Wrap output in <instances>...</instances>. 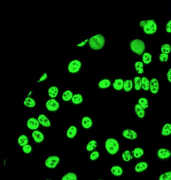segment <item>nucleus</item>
<instances>
[{"instance_id": "33", "label": "nucleus", "mask_w": 171, "mask_h": 180, "mask_svg": "<svg viewBox=\"0 0 171 180\" xmlns=\"http://www.w3.org/2000/svg\"><path fill=\"white\" fill-rule=\"evenodd\" d=\"M138 104L144 108V109H146L149 107V102L146 98L144 97H141L138 100Z\"/></svg>"}, {"instance_id": "47", "label": "nucleus", "mask_w": 171, "mask_h": 180, "mask_svg": "<svg viewBox=\"0 0 171 180\" xmlns=\"http://www.w3.org/2000/svg\"><path fill=\"white\" fill-rule=\"evenodd\" d=\"M98 180H104L99 179Z\"/></svg>"}, {"instance_id": "30", "label": "nucleus", "mask_w": 171, "mask_h": 180, "mask_svg": "<svg viewBox=\"0 0 171 180\" xmlns=\"http://www.w3.org/2000/svg\"><path fill=\"white\" fill-rule=\"evenodd\" d=\"M97 146V143L96 140H91L86 145V150L88 151H92L96 148Z\"/></svg>"}, {"instance_id": "42", "label": "nucleus", "mask_w": 171, "mask_h": 180, "mask_svg": "<svg viewBox=\"0 0 171 180\" xmlns=\"http://www.w3.org/2000/svg\"><path fill=\"white\" fill-rule=\"evenodd\" d=\"M166 30L168 33H171V20L169 21L166 24Z\"/></svg>"}, {"instance_id": "7", "label": "nucleus", "mask_w": 171, "mask_h": 180, "mask_svg": "<svg viewBox=\"0 0 171 180\" xmlns=\"http://www.w3.org/2000/svg\"><path fill=\"white\" fill-rule=\"evenodd\" d=\"M46 107L49 111L55 112L59 109L60 105L58 102L55 99H51L47 102Z\"/></svg>"}, {"instance_id": "22", "label": "nucleus", "mask_w": 171, "mask_h": 180, "mask_svg": "<svg viewBox=\"0 0 171 180\" xmlns=\"http://www.w3.org/2000/svg\"><path fill=\"white\" fill-rule=\"evenodd\" d=\"M111 85V82L107 79H104L101 80L99 82L98 87L101 89H105L109 87Z\"/></svg>"}, {"instance_id": "15", "label": "nucleus", "mask_w": 171, "mask_h": 180, "mask_svg": "<svg viewBox=\"0 0 171 180\" xmlns=\"http://www.w3.org/2000/svg\"><path fill=\"white\" fill-rule=\"evenodd\" d=\"M135 111L136 115L140 119L144 118L145 116V112L144 108H143L139 104H137L135 106Z\"/></svg>"}, {"instance_id": "23", "label": "nucleus", "mask_w": 171, "mask_h": 180, "mask_svg": "<svg viewBox=\"0 0 171 180\" xmlns=\"http://www.w3.org/2000/svg\"><path fill=\"white\" fill-rule=\"evenodd\" d=\"M133 86V82L132 80H127L124 82L123 89L125 92H129L132 90Z\"/></svg>"}, {"instance_id": "18", "label": "nucleus", "mask_w": 171, "mask_h": 180, "mask_svg": "<svg viewBox=\"0 0 171 180\" xmlns=\"http://www.w3.org/2000/svg\"><path fill=\"white\" fill-rule=\"evenodd\" d=\"M124 81L120 79L115 80L113 83V87L115 90H122L124 87Z\"/></svg>"}, {"instance_id": "16", "label": "nucleus", "mask_w": 171, "mask_h": 180, "mask_svg": "<svg viewBox=\"0 0 171 180\" xmlns=\"http://www.w3.org/2000/svg\"><path fill=\"white\" fill-rule=\"evenodd\" d=\"M162 135L164 136H169L171 134V124L166 123L162 127L161 131Z\"/></svg>"}, {"instance_id": "32", "label": "nucleus", "mask_w": 171, "mask_h": 180, "mask_svg": "<svg viewBox=\"0 0 171 180\" xmlns=\"http://www.w3.org/2000/svg\"><path fill=\"white\" fill-rule=\"evenodd\" d=\"M18 144L21 146H24L27 145L28 142L27 136L25 135H21L19 136L18 139Z\"/></svg>"}, {"instance_id": "41", "label": "nucleus", "mask_w": 171, "mask_h": 180, "mask_svg": "<svg viewBox=\"0 0 171 180\" xmlns=\"http://www.w3.org/2000/svg\"><path fill=\"white\" fill-rule=\"evenodd\" d=\"M23 150L25 153L27 154L29 153L31 151V147L29 145H26L23 146Z\"/></svg>"}, {"instance_id": "40", "label": "nucleus", "mask_w": 171, "mask_h": 180, "mask_svg": "<svg viewBox=\"0 0 171 180\" xmlns=\"http://www.w3.org/2000/svg\"><path fill=\"white\" fill-rule=\"evenodd\" d=\"M99 153L98 152L95 151L91 154L90 158L92 160H95L98 159L99 157Z\"/></svg>"}, {"instance_id": "4", "label": "nucleus", "mask_w": 171, "mask_h": 180, "mask_svg": "<svg viewBox=\"0 0 171 180\" xmlns=\"http://www.w3.org/2000/svg\"><path fill=\"white\" fill-rule=\"evenodd\" d=\"M105 146L108 153L111 155L116 154L120 148L118 141L113 138L107 139L106 140Z\"/></svg>"}, {"instance_id": "44", "label": "nucleus", "mask_w": 171, "mask_h": 180, "mask_svg": "<svg viewBox=\"0 0 171 180\" xmlns=\"http://www.w3.org/2000/svg\"><path fill=\"white\" fill-rule=\"evenodd\" d=\"M167 77L168 81L171 83V68L168 71Z\"/></svg>"}, {"instance_id": "28", "label": "nucleus", "mask_w": 171, "mask_h": 180, "mask_svg": "<svg viewBox=\"0 0 171 180\" xmlns=\"http://www.w3.org/2000/svg\"><path fill=\"white\" fill-rule=\"evenodd\" d=\"M73 93L70 90H67L62 95V98L64 101H68L72 99Z\"/></svg>"}, {"instance_id": "39", "label": "nucleus", "mask_w": 171, "mask_h": 180, "mask_svg": "<svg viewBox=\"0 0 171 180\" xmlns=\"http://www.w3.org/2000/svg\"><path fill=\"white\" fill-rule=\"evenodd\" d=\"M169 58L168 54L162 53L159 56V59L162 62H166L167 61Z\"/></svg>"}, {"instance_id": "6", "label": "nucleus", "mask_w": 171, "mask_h": 180, "mask_svg": "<svg viewBox=\"0 0 171 180\" xmlns=\"http://www.w3.org/2000/svg\"><path fill=\"white\" fill-rule=\"evenodd\" d=\"M60 159L57 156L52 155L50 156L45 160V165L50 169H54L57 167L59 163Z\"/></svg>"}, {"instance_id": "11", "label": "nucleus", "mask_w": 171, "mask_h": 180, "mask_svg": "<svg viewBox=\"0 0 171 180\" xmlns=\"http://www.w3.org/2000/svg\"><path fill=\"white\" fill-rule=\"evenodd\" d=\"M38 120L40 124L43 126L49 127L51 126V124L50 121L44 114H40L38 117Z\"/></svg>"}, {"instance_id": "13", "label": "nucleus", "mask_w": 171, "mask_h": 180, "mask_svg": "<svg viewBox=\"0 0 171 180\" xmlns=\"http://www.w3.org/2000/svg\"><path fill=\"white\" fill-rule=\"evenodd\" d=\"M32 136L35 141L37 143L42 142L44 140V136L40 131H35L32 133Z\"/></svg>"}, {"instance_id": "3", "label": "nucleus", "mask_w": 171, "mask_h": 180, "mask_svg": "<svg viewBox=\"0 0 171 180\" xmlns=\"http://www.w3.org/2000/svg\"><path fill=\"white\" fill-rule=\"evenodd\" d=\"M131 50L138 55H142L145 51V44L140 39H136L130 43Z\"/></svg>"}, {"instance_id": "14", "label": "nucleus", "mask_w": 171, "mask_h": 180, "mask_svg": "<svg viewBox=\"0 0 171 180\" xmlns=\"http://www.w3.org/2000/svg\"><path fill=\"white\" fill-rule=\"evenodd\" d=\"M81 124L84 128L85 129H90L93 125L92 119L88 116L84 117L82 119Z\"/></svg>"}, {"instance_id": "34", "label": "nucleus", "mask_w": 171, "mask_h": 180, "mask_svg": "<svg viewBox=\"0 0 171 180\" xmlns=\"http://www.w3.org/2000/svg\"><path fill=\"white\" fill-rule=\"evenodd\" d=\"M144 152L143 149L140 147H137L134 149L133 154L134 157L136 158H139L143 155Z\"/></svg>"}, {"instance_id": "35", "label": "nucleus", "mask_w": 171, "mask_h": 180, "mask_svg": "<svg viewBox=\"0 0 171 180\" xmlns=\"http://www.w3.org/2000/svg\"><path fill=\"white\" fill-rule=\"evenodd\" d=\"M135 88L136 90H139L142 88L141 78L139 77H136L134 79Z\"/></svg>"}, {"instance_id": "5", "label": "nucleus", "mask_w": 171, "mask_h": 180, "mask_svg": "<svg viewBox=\"0 0 171 180\" xmlns=\"http://www.w3.org/2000/svg\"><path fill=\"white\" fill-rule=\"evenodd\" d=\"M81 63L78 60H73L68 64V69L69 72L73 74L76 73L81 69Z\"/></svg>"}, {"instance_id": "27", "label": "nucleus", "mask_w": 171, "mask_h": 180, "mask_svg": "<svg viewBox=\"0 0 171 180\" xmlns=\"http://www.w3.org/2000/svg\"><path fill=\"white\" fill-rule=\"evenodd\" d=\"M152 60V56L151 54L148 52L144 53L142 56L143 62L146 64H150Z\"/></svg>"}, {"instance_id": "43", "label": "nucleus", "mask_w": 171, "mask_h": 180, "mask_svg": "<svg viewBox=\"0 0 171 180\" xmlns=\"http://www.w3.org/2000/svg\"><path fill=\"white\" fill-rule=\"evenodd\" d=\"M48 78V75L47 73H44L43 74L42 76L40 77L38 81V82H41L44 81Z\"/></svg>"}, {"instance_id": "45", "label": "nucleus", "mask_w": 171, "mask_h": 180, "mask_svg": "<svg viewBox=\"0 0 171 180\" xmlns=\"http://www.w3.org/2000/svg\"><path fill=\"white\" fill-rule=\"evenodd\" d=\"M86 41H84L83 42H82L81 43H80V44H78L77 45V47H82L84 45H85L86 43Z\"/></svg>"}, {"instance_id": "17", "label": "nucleus", "mask_w": 171, "mask_h": 180, "mask_svg": "<svg viewBox=\"0 0 171 180\" xmlns=\"http://www.w3.org/2000/svg\"><path fill=\"white\" fill-rule=\"evenodd\" d=\"M148 167V165L146 162H141L136 165L135 169L136 172H140L146 170Z\"/></svg>"}, {"instance_id": "10", "label": "nucleus", "mask_w": 171, "mask_h": 180, "mask_svg": "<svg viewBox=\"0 0 171 180\" xmlns=\"http://www.w3.org/2000/svg\"><path fill=\"white\" fill-rule=\"evenodd\" d=\"M27 127L30 129L35 130L40 126V123L38 120L34 118H29L27 122Z\"/></svg>"}, {"instance_id": "26", "label": "nucleus", "mask_w": 171, "mask_h": 180, "mask_svg": "<svg viewBox=\"0 0 171 180\" xmlns=\"http://www.w3.org/2000/svg\"><path fill=\"white\" fill-rule=\"evenodd\" d=\"M58 93V89L57 87L52 86L49 88L48 93L49 96L51 98H55L57 96Z\"/></svg>"}, {"instance_id": "12", "label": "nucleus", "mask_w": 171, "mask_h": 180, "mask_svg": "<svg viewBox=\"0 0 171 180\" xmlns=\"http://www.w3.org/2000/svg\"><path fill=\"white\" fill-rule=\"evenodd\" d=\"M157 155L160 159H166L170 157L171 153L168 149H161L158 150Z\"/></svg>"}, {"instance_id": "38", "label": "nucleus", "mask_w": 171, "mask_h": 180, "mask_svg": "<svg viewBox=\"0 0 171 180\" xmlns=\"http://www.w3.org/2000/svg\"><path fill=\"white\" fill-rule=\"evenodd\" d=\"M159 180H171V171L163 173L160 175Z\"/></svg>"}, {"instance_id": "31", "label": "nucleus", "mask_w": 171, "mask_h": 180, "mask_svg": "<svg viewBox=\"0 0 171 180\" xmlns=\"http://www.w3.org/2000/svg\"><path fill=\"white\" fill-rule=\"evenodd\" d=\"M76 175L73 172H69L64 175L61 180H77Z\"/></svg>"}, {"instance_id": "1", "label": "nucleus", "mask_w": 171, "mask_h": 180, "mask_svg": "<svg viewBox=\"0 0 171 180\" xmlns=\"http://www.w3.org/2000/svg\"><path fill=\"white\" fill-rule=\"evenodd\" d=\"M88 42L91 49L94 51H99L105 46V40L102 34H98L90 38Z\"/></svg>"}, {"instance_id": "20", "label": "nucleus", "mask_w": 171, "mask_h": 180, "mask_svg": "<svg viewBox=\"0 0 171 180\" xmlns=\"http://www.w3.org/2000/svg\"><path fill=\"white\" fill-rule=\"evenodd\" d=\"M77 129L74 126H71L67 131V136L69 138H73L76 135Z\"/></svg>"}, {"instance_id": "19", "label": "nucleus", "mask_w": 171, "mask_h": 180, "mask_svg": "<svg viewBox=\"0 0 171 180\" xmlns=\"http://www.w3.org/2000/svg\"><path fill=\"white\" fill-rule=\"evenodd\" d=\"M111 172L115 176H120L122 175L123 171L122 168L118 166H115L111 168Z\"/></svg>"}, {"instance_id": "8", "label": "nucleus", "mask_w": 171, "mask_h": 180, "mask_svg": "<svg viewBox=\"0 0 171 180\" xmlns=\"http://www.w3.org/2000/svg\"><path fill=\"white\" fill-rule=\"evenodd\" d=\"M159 81L156 78H153L150 81V90L153 94H157L159 92Z\"/></svg>"}, {"instance_id": "24", "label": "nucleus", "mask_w": 171, "mask_h": 180, "mask_svg": "<svg viewBox=\"0 0 171 180\" xmlns=\"http://www.w3.org/2000/svg\"><path fill=\"white\" fill-rule=\"evenodd\" d=\"M36 102L31 97H27L25 99L24 104L26 106L29 108H33L36 105Z\"/></svg>"}, {"instance_id": "29", "label": "nucleus", "mask_w": 171, "mask_h": 180, "mask_svg": "<svg viewBox=\"0 0 171 180\" xmlns=\"http://www.w3.org/2000/svg\"><path fill=\"white\" fill-rule=\"evenodd\" d=\"M135 67L136 71L139 74H141L144 73V66L142 62L138 61L136 62Z\"/></svg>"}, {"instance_id": "36", "label": "nucleus", "mask_w": 171, "mask_h": 180, "mask_svg": "<svg viewBox=\"0 0 171 180\" xmlns=\"http://www.w3.org/2000/svg\"><path fill=\"white\" fill-rule=\"evenodd\" d=\"M162 53L166 54H169L171 51V47L169 44H164L161 47Z\"/></svg>"}, {"instance_id": "21", "label": "nucleus", "mask_w": 171, "mask_h": 180, "mask_svg": "<svg viewBox=\"0 0 171 180\" xmlns=\"http://www.w3.org/2000/svg\"><path fill=\"white\" fill-rule=\"evenodd\" d=\"M142 88L144 90L148 91L150 90V81L148 78L143 77L141 79Z\"/></svg>"}, {"instance_id": "9", "label": "nucleus", "mask_w": 171, "mask_h": 180, "mask_svg": "<svg viewBox=\"0 0 171 180\" xmlns=\"http://www.w3.org/2000/svg\"><path fill=\"white\" fill-rule=\"evenodd\" d=\"M122 135L124 138L129 140L135 139L138 136L137 132L133 129H129L124 130Z\"/></svg>"}, {"instance_id": "2", "label": "nucleus", "mask_w": 171, "mask_h": 180, "mask_svg": "<svg viewBox=\"0 0 171 180\" xmlns=\"http://www.w3.org/2000/svg\"><path fill=\"white\" fill-rule=\"evenodd\" d=\"M139 25L143 28L145 33L152 34L156 32L157 26L156 23L153 19L142 21L140 22Z\"/></svg>"}, {"instance_id": "25", "label": "nucleus", "mask_w": 171, "mask_h": 180, "mask_svg": "<svg viewBox=\"0 0 171 180\" xmlns=\"http://www.w3.org/2000/svg\"><path fill=\"white\" fill-rule=\"evenodd\" d=\"M71 100L74 104L79 105L83 101V97L81 94H76L73 95Z\"/></svg>"}, {"instance_id": "46", "label": "nucleus", "mask_w": 171, "mask_h": 180, "mask_svg": "<svg viewBox=\"0 0 171 180\" xmlns=\"http://www.w3.org/2000/svg\"><path fill=\"white\" fill-rule=\"evenodd\" d=\"M46 180H50V179H47Z\"/></svg>"}, {"instance_id": "37", "label": "nucleus", "mask_w": 171, "mask_h": 180, "mask_svg": "<svg viewBox=\"0 0 171 180\" xmlns=\"http://www.w3.org/2000/svg\"><path fill=\"white\" fill-rule=\"evenodd\" d=\"M122 157L124 161L127 162L130 161L131 158V153L129 150H126L122 154Z\"/></svg>"}]
</instances>
